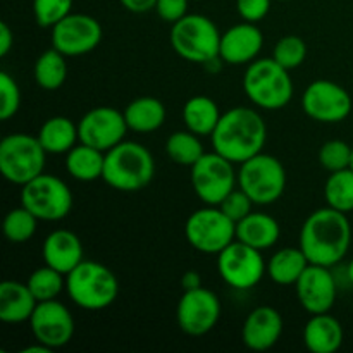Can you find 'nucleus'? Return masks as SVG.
Here are the masks:
<instances>
[{
	"label": "nucleus",
	"instance_id": "obj_23",
	"mask_svg": "<svg viewBox=\"0 0 353 353\" xmlns=\"http://www.w3.org/2000/svg\"><path fill=\"white\" fill-rule=\"evenodd\" d=\"M38 300L26 283L3 281L0 285V321L19 324L30 321Z\"/></svg>",
	"mask_w": 353,
	"mask_h": 353
},
{
	"label": "nucleus",
	"instance_id": "obj_40",
	"mask_svg": "<svg viewBox=\"0 0 353 353\" xmlns=\"http://www.w3.org/2000/svg\"><path fill=\"white\" fill-rule=\"evenodd\" d=\"M272 0H236V9L241 19L248 23H259L271 10Z\"/></svg>",
	"mask_w": 353,
	"mask_h": 353
},
{
	"label": "nucleus",
	"instance_id": "obj_33",
	"mask_svg": "<svg viewBox=\"0 0 353 353\" xmlns=\"http://www.w3.org/2000/svg\"><path fill=\"white\" fill-rule=\"evenodd\" d=\"M64 278L65 276L62 272L45 264L43 268H38L31 272L26 285L38 302H47V300H55L61 295L62 290L65 288Z\"/></svg>",
	"mask_w": 353,
	"mask_h": 353
},
{
	"label": "nucleus",
	"instance_id": "obj_35",
	"mask_svg": "<svg viewBox=\"0 0 353 353\" xmlns=\"http://www.w3.org/2000/svg\"><path fill=\"white\" fill-rule=\"evenodd\" d=\"M307 57V43L296 34H286L278 43L274 45L272 50V59L288 71L300 68Z\"/></svg>",
	"mask_w": 353,
	"mask_h": 353
},
{
	"label": "nucleus",
	"instance_id": "obj_3",
	"mask_svg": "<svg viewBox=\"0 0 353 353\" xmlns=\"http://www.w3.org/2000/svg\"><path fill=\"white\" fill-rule=\"evenodd\" d=\"M155 161L147 147L123 140L105 152L102 179L117 192H140L154 179Z\"/></svg>",
	"mask_w": 353,
	"mask_h": 353
},
{
	"label": "nucleus",
	"instance_id": "obj_13",
	"mask_svg": "<svg viewBox=\"0 0 353 353\" xmlns=\"http://www.w3.org/2000/svg\"><path fill=\"white\" fill-rule=\"evenodd\" d=\"M302 109L317 123H341L352 112V97L338 83L316 79L303 92Z\"/></svg>",
	"mask_w": 353,
	"mask_h": 353
},
{
	"label": "nucleus",
	"instance_id": "obj_20",
	"mask_svg": "<svg viewBox=\"0 0 353 353\" xmlns=\"http://www.w3.org/2000/svg\"><path fill=\"white\" fill-rule=\"evenodd\" d=\"M283 334V317L278 309L261 305L252 310L241 327V341L254 352H264L274 347Z\"/></svg>",
	"mask_w": 353,
	"mask_h": 353
},
{
	"label": "nucleus",
	"instance_id": "obj_10",
	"mask_svg": "<svg viewBox=\"0 0 353 353\" xmlns=\"http://www.w3.org/2000/svg\"><path fill=\"white\" fill-rule=\"evenodd\" d=\"M21 205L45 223H54L69 216L72 209V193L61 178L40 174L21 186Z\"/></svg>",
	"mask_w": 353,
	"mask_h": 353
},
{
	"label": "nucleus",
	"instance_id": "obj_45",
	"mask_svg": "<svg viewBox=\"0 0 353 353\" xmlns=\"http://www.w3.org/2000/svg\"><path fill=\"white\" fill-rule=\"evenodd\" d=\"M50 352H52L50 348L45 347V345H41V343H38V341H37V345H33V347H28L23 350V353H50Z\"/></svg>",
	"mask_w": 353,
	"mask_h": 353
},
{
	"label": "nucleus",
	"instance_id": "obj_39",
	"mask_svg": "<svg viewBox=\"0 0 353 353\" xmlns=\"http://www.w3.org/2000/svg\"><path fill=\"white\" fill-rule=\"evenodd\" d=\"M252 205H254V202H252L250 196L238 186V188H234L233 192H230L224 196L223 202L219 203V209L223 210L234 224H238L241 219H245V217L252 212Z\"/></svg>",
	"mask_w": 353,
	"mask_h": 353
},
{
	"label": "nucleus",
	"instance_id": "obj_25",
	"mask_svg": "<svg viewBox=\"0 0 353 353\" xmlns=\"http://www.w3.org/2000/svg\"><path fill=\"white\" fill-rule=\"evenodd\" d=\"M165 107L155 97H140L130 102L124 109V117H126L128 128L137 133L147 134L154 133L164 124Z\"/></svg>",
	"mask_w": 353,
	"mask_h": 353
},
{
	"label": "nucleus",
	"instance_id": "obj_17",
	"mask_svg": "<svg viewBox=\"0 0 353 353\" xmlns=\"http://www.w3.org/2000/svg\"><path fill=\"white\" fill-rule=\"evenodd\" d=\"M128 130L124 112L107 105L88 110L78 123L79 141L102 152L119 145Z\"/></svg>",
	"mask_w": 353,
	"mask_h": 353
},
{
	"label": "nucleus",
	"instance_id": "obj_37",
	"mask_svg": "<svg viewBox=\"0 0 353 353\" xmlns=\"http://www.w3.org/2000/svg\"><path fill=\"white\" fill-rule=\"evenodd\" d=\"M352 147L343 140H330L321 147L319 162L326 171L336 172L350 168Z\"/></svg>",
	"mask_w": 353,
	"mask_h": 353
},
{
	"label": "nucleus",
	"instance_id": "obj_43",
	"mask_svg": "<svg viewBox=\"0 0 353 353\" xmlns=\"http://www.w3.org/2000/svg\"><path fill=\"white\" fill-rule=\"evenodd\" d=\"M14 43V37L10 28L7 26V23H0V55L6 57L10 52V47Z\"/></svg>",
	"mask_w": 353,
	"mask_h": 353
},
{
	"label": "nucleus",
	"instance_id": "obj_12",
	"mask_svg": "<svg viewBox=\"0 0 353 353\" xmlns=\"http://www.w3.org/2000/svg\"><path fill=\"white\" fill-rule=\"evenodd\" d=\"M217 272L231 288L250 290L262 281L268 264L261 250L234 240L217 254Z\"/></svg>",
	"mask_w": 353,
	"mask_h": 353
},
{
	"label": "nucleus",
	"instance_id": "obj_47",
	"mask_svg": "<svg viewBox=\"0 0 353 353\" xmlns=\"http://www.w3.org/2000/svg\"><path fill=\"white\" fill-rule=\"evenodd\" d=\"M350 168L353 169V147H352V161H350Z\"/></svg>",
	"mask_w": 353,
	"mask_h": 353
},
{
	"label": "nucleus",
	"instance_id": "obj_27",
	"mask_svg": "<svg viewBox=\"0 0 353 353\" xmlns=\"http://www.w3.org/2000/svg\"><path fill=\"white\" fill-rule=\"evenodd\" d=\"M309 259L302 248H281L276 252L268 262V276L276 285L290 286L296 285L300 276L309 268Z\"/></svg>",
	"mask_w": 353,
	"mask_h": 353
},
{
	"label": "nucleus",
	"instance_id": "obj_2",
	"mask_svg": "<svg viewBox=\"0 0 353 353\" xmlns=\"http://www.w3.org/2000/svg\"><path fill=\"white\" fill-rule=\"evenodd\" d=\"M210 140L214 152L233 164H243L264 150L268 126L257 110L234 107L221 116L216 130L210 134Z\"/></svg>",
	"mask_w": 353,
	"mask_h": 353
},
{
	"label": "nucleus",
	"instance_id": "obj_31",
	"mask_svg": "<svg viewBox=\"0 0 353 353\" xmlns=\"http://www.w3.org/2000/svg\"><path fill=\"white\" fill-rule=\"evenodd\" d=\"M324 200L327 207L340 212L353 210V169L347 168L341 171L330 172V178L324 185Z\"/></svg>",
	"mask_w": 353,
	"mask_h": 353
},
{
	"label": "nucleus",
	"instance_id": "obj_26",
	"mask_svg": "<svg viewBox=\"0 0 353 353\" xmlns=\"http://www.w3.org/2000/svg\"><path fill=\"white\" fill-rule=\"evenodd\" d=\"M221 110L210 97L195 95L186 100L183 107V121L186 130L199 137H210L221 119Z\"/></svg>",
	"mask_w": 353,
	"mask_h": 353
},
{
	"label": "nucleus",
	"instance_id": "obj_38",
	"mask_svg": "<svg viewBox=\"0 0 353 353\" xmlns=\"http://www.w3.org/2000/svg\"><path fill=\"white\" fill-rule=\"evenodd\" d=\"M21 107V90L16 79L6 71L0 72V119L7 121L17 114Z\"/></svg>",
	"mask_w": 353,
	"mask_h": 353
},
{
	"label": "nucleus",
	"instance_id": "obj_18",
	"mask_svg": "<svg viewBox=\"0 0 353 353\" xmlns=\"http://www.w3.org/2000/svg\"><path fill=\"white\" fill-rule=\"evenodd\" d=\"M296 299L300 305L314 316V314L330 312L336 302L338 281L331 268L309 264L295 285Z\"/></svg>",
	"mask_w": 353,
	"mask_h": 353
},
{
	"label": "nucleus",
	"instance_id": "obj_4",
	"mask_svg": "<svg viewBox=\"0 0 353 353\" xmlns=\"http://www.w3.org/2000/svg\"><path fill=\"white\" fill-rule=\"evenodd\" d=\"M243 92L254 105L264 110H278L290 103L293 81L290 71L272 57L250 62L243 74Z\"/></svg>",
	"mask_w": 353,
	"mask_h": 353
},
{
	"label": "nucleus",
	"instance_id": "obj_34",
	"mask_svg": "<svg viewBox=\"0 0 353 353\" xmlns=\"http://www.w3.org/2000/svg\"><path fill=\"white\" fill-rule=\"evenodd\" d=\"M38 221L40 219L33 212L21 205L7 212L3 219V234L10 243H24L37 233Z\"/></svg>",
	"mask_w": 353,
	"mask_h": 353
},
{
	"label": "nucleus",
	"instance_id": "obj_46",
	"mask_svg": "<svg viewBox=\"0 0 353 353\" xmlns=\"http://www.w3.org/2000/svg\"><path fill=\"white\" fill-rule=\"evenodd\" d=\"M345 271H347L348 283H350V285L353 286V259H352L350 262H348V265H347V269H345Z\"/></svg>",
	"mask_w": 353,
	"mask_h": 353
},
{
	"label": "nucleus",
	"instance_id": "obj_16",
	"mask_svg": "<svg viewBox=\"0 0 353 353\" xmlns=\"http://www.w3.org/2000/svg\"><path fill=\"white\" fill-rule=\"evenodd\" d=\"M28 323L34 341L50 350L65 347L74 336V319L68 307L57 302V299L38 302Z\"/></svg>",
	"mask_w": 353,
	"mask_h": 353
},
{
	"label": "nucleus",
	"instance_id": "obj_42",
	"mask_svg": "<svg viewBox=\"0 0 353 353\" xmlns=\"http://www.w3.org/2000/svg\"><path fill=\"white\" fill-rule=\"evenodd\" d=\"M121 6L133 14H145L148 10L155 9L157 0H119Z\"/></svg>",
	"mask_w": 353,
	"mask_h": 353
},
{
	"label": "nucleus",
	"instance_id": "obj_15",
	"mask_svg": "<svg viewBox=\"0 0 353 353\" xmlns=\"http://www.w3.org/2000/svg\"><path fill=\"white\" fill-rule=\"evenodd\" d=\"M102 26L88 14H69L52 28V47L65 57L90 54L102 41Z\"/></svg>",
	"mask_w": 353,
	"mask_h": 353
},
{
	"label": "nucleus",
	"instance_id": "obj_29",
	"mask_svg": "<svg viewBox=\"0 0 353 353\" xmlns=\"http://www.w3.org/2000/svg\"><path fill=\"white\" fill-rule=\"evenodd\" d=\"M103 162H105V152L97 150L81 141L65 154V169L78 181L90 183L102 178Z\"/></svg>",
	"mask_w": 353,
	"mask_h": 353
},
{
	"label": "nucleus",
	"instance_id": "obj_8",
	"mask_svg": "<svg viewBox=\"0 0 353 353\" xmlns=\"http://www.w3.org/2000/svg\"><path fill=\"white\" fill-rule=\"evenodd\" d=\"M238 186L255 205H271L281 199L286 188L285 165L274 155L261 152L240 164Z\"/></svg>",
	"mask_w": 353,
	"mask_h": 353
},
{
	"label": "nucleus",
	"instance_id": "obj_1",
	"mask_svg": "<svg viewBox=\"0 0 353 353\" xmlns=\"http://www.w3.org/2000/svg\"><path fill=\"white\" fill-rule=\"evenodd\" d=\"M299 243L310 264L338 265L352 243V226L347 214L331 207L317 209L303 223Z\"/></svg>",
	"mask_w": 353,
	"mask_h": 353
},
{
	"label": "nucleus",
	"instance_id": "obj_7",
	"mask_svg": "<svg viewBox=\"0 0 353 353\" xmlns=\"http://www.w3.org/2000/svg\"><path fill=\"white\" fill-rule=\"evenodd\" d=\"M47 150L37 137L14 133L0 141V172L9 183L24 186L43 174Z\"/></svg>",
	"mask_w": 353,
	"mask_h": 353
},
{
	"label": "nucleus",
	"instance_id": "obj_30",
	"mask_svg": "<svg viewBox=\"0 0 353 353\" xmlns=\"http://www.w3.org/2000/svg\"><path fill=\"white\" fill-rule=\"evenodd\" d=\"M34 81L43 90H57L64 85L68 78V62L65 55L52 47L50 50L43 52L34 62Z\"/></svg>",
	"mask_w": 353,
	"mask_h": 353
},
{
	"label": "nucleus",
	"instance_id": "obj_6",
	"mask_svg": "<svg viewBox=\"0 0 353 353\" xmlns=\"http://www.w3.org/2000/svg\"><path fill=\"white\" fill-rule=\"evenodd\" d=\"M171 47L188 62L203 64L219 57L221 33L212 19L202 14H186L176 21L169 33Z\"/></svg>",
	"mask_w": 353,
	"mask_h": 353
},
{
	"label": "nucleus",
	"instance_id": "obj_14",
	"mask_svg": "<svg viewBox=\"0 0 353 353\" xmlns=\"http://www.w3.org/2000/svg\"><path fill=\"white\" fill-rule=\"evenodd\" d=\"M221 302L210 290H186L176 307V321L179 330L188 336H203L219 323Z\"/></svg>",
	"mask_w": 353,
	"mask_h": 353
},
{
	"label": "nucleus",
	"instance_id": "obj_9",
	"mask_svg": "<svg viewBox=\"0 0 353 353\" xmlns=\"http://www.w3.org/2000/svg\"><path fill=\"white\" fill-rule=\"evenodd\" d=\"M185 236L190 247L196 252L217 255L236 240V224L219 205H205L190 214L185 224Z\"/></svg>",
	"mask_w": 353,
	"mask_h": 353
},
{
	"label": "nucleus",
	"instance_id": "obj_11",
	"mask_svg": "<svg viewBox=\"0 0 353 353\" xmlns=\"http://www.w3.org/2000/svg\"><path fill=\"white\" fill-rule=\"evenodd\" d=\"M236 185L234 164L217 152L203 154L192 165V186L205 205H219Z\"/></svg>",
	"mask_w": 353,
	"mask_h": 353
},
{
	"label": "nucleus",
	"instance_id": "obj_19",
	"mask_svg": "<svg viewBox=\"0 0 353 353\" xmlns=\"http://www.w3.org/2000/svg\"><path fill=\"white\" fill-rule=\"evenodd\" d=\"M264 47V34L255 23L234 24L221 34L219 57L226 64H250Z\"/></svg>",
	"mask_w": 353,
	"mask_h": 353
},
{
	"label": "nucleus",
	"instance_id": "obj_41",
	"mask_svg": "<svg viewBox=\"0 0 353 353\" xmlns=\"http://www.w3.org/2000/svg\"><path fill=\"white\" fill-rule=\"evenodd\" d=\"M188 3L190 0H157L154 10L162 21L174 24L188 14Z\"/></svg>",
	"mask_w": 353,
	"mask_h": 353
},
{
	"label": "nucleus",
	"instance_id": "obj_5",
	"mask_svg": "<svg viewBox=\"0 0 353 353\" xmlns=\"http://www.w3.org/2000/svg\"><path fill=\"white\" fill-rule=\"evenodd\" d=\"M65 292L81 309L102 310L116 302L119 283L107 265L83 261L65 276Z\"/></svg>",
	"mask_w": 353,
	"mask_h": 353
},
{
	"label": "nucleus",
	"instance_id": "obj_21",
	"mask_svg": "<svg viewBox=\"0 0 353 353\" xmlns=\"http://www.w3.org/2000/svg\"><path fill=\"white\" fill-rule=\"evenodd\" d=\"M41 255H43L45 264L54 268L55 271L62 272L64 276H68L76 265L85 261L81 240L78 238V234L69 230L52 231L45 238Z\"/></svg>",
	"mask_w": 353,
	"mask_h": 353
},
{
	"label": "nucleus",
	"instance_id": "obj_32",
	"mask_svg": "<svg viewBox=\"0 0 353 353\" xmlns=\"http://www.w3.org/2000/svg\"><path fill=\"white\" fill-rule=\"evenodd\" d=\"M165 154L169 155L174 164L192 168L205 152H203L202 141L199 134L186 131H174L165 141Z\"/></svg>",
	"mask_w": 353,
	"mask_h": 353
},
{
	"label": "nucleus",
	"instance_id": "obj_48",
	"mask_svg": "<svg viewBox=\"0 0 353 353\" xmlns=\"http://www.w3.org/2000/svg\"><path fill=\"white\" fill-rule=\"evenodd\" d=\"M278 2H288V0H278Z\"/></svg>",
	"mask_w": 353,
	"mask_h": 353
},
{
	"label": "nucleus",
	"instance_id": "obj_22",
	"mask_svg": "<svg viewBox=\"0 0 353 353\" xmlns=\"http://www.w3.org/2000/svg\"><path fill=\"white\" fill-rule=\"evenodd\" d=\"M345 331L340 321L330 312L314 314L303 327V343L312 353H334L341 348Z\"/></svg>",
	"mask_w": 353,
	"mask_h": 353
},
{
	"label": "nucleus",
	"instance_id": "obj_44",
	"mask_svg": "<svg viewBox=\"0 0 353 353\" xmlns=\"http://www.w3.org/2000/svg\"><path fill=\"white\" fill-rule=\"evenodd\" d=\"M181 285L185 288V292L186 290L200 288L202 286V278H200V274L196 271H186L181 278Z\"/></svg>",
	"mask_w": 353,
	"mask_h": 353
},
{
	"label": "nucleus",
	"instance_id": "obj_24",
	"mask_svg": "<svg viewBox=\"0 0 353 353\" xmlns=\"http://www.w3.org/2000/svg\"><path fill=\"white\" fill-rule=\"evenodd\" d=\"M279 234V223L265 212H250L236 224V240L261 252L274 247Z\"/></svg>",
	"mask_w": 353,
	"mask_h": 353
},
{
	"label": "nucleus",
	"instance_id": "obj_36",
	"mask_svg": "<svg viewBox=\"0 0 353 353\" xmlns=\"http://www.w3.org/2000/svg\"><path fill=\"white\" fill-rule=\"evenodd\" d=\"M72 0H33L34 21L41 28H54L71 14Z\"/></svg>",
	"mask_w": 353,
	"mask_h": 353
},
{
	"label": "nucleus",
	"instance_id": "obj_28",
	"mask_svg": "<svg viewBox=\"0 0 353 353\" xmlns=\"http://www.w3.org/2000/svg\"><path fill=\"white\" fill-rule=\"evenodd\" d=\"M37 138L47 154H68L79 141L78 124L64 116L50 117L41 124Z\"/></svg>",
	"mask_w": 353,
	"mask_h": 353
}]
</instances>
